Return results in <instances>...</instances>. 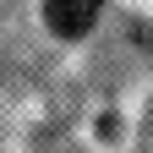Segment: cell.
Returning a JSON list of instances; mask_svg holds the SVG:
<instances>
[{
    "mask_svg": "<svg viewBox=\"0 0 153 153\" xmlns=\"http://www.w3.org/2000/svg\"><path fill=\"white\" fill-rule=\"evenodd\" d=\"M104 0H44V22L60 33V38H82L93 27V16H99Z\"/></svg>",
    "mask_w": 153,
    "mask_h": 153,
    "instance_id": "1",
    "label": "cell"
}]
</instances>
